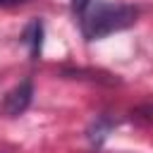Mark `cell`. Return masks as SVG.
Returning <instances> with one entry per match:
<instances>
[{"instance_id": "1", "label": "cell", "mask_w": 153, "mask_h": 153, "mask_svg": "<svg viewBox=\"0 0 153 153\" xmlns=\"http://www.w3.org/2000/svg\"><path fill=\"white\" fill-rule=\"evenodd\" d=\"M139 17V7L134 5H96L93 10H86L84 12V19H81V33L86 41H98V38H105L115 31H122L127 26H131Z\"/></svg>"}, {"instance_id": "6", "label": "cell", "mask_w": 153, "mask_h": 153, "mask_svg": "<svg viewBox=\"0 0 153 153\" xmlns=\"http://www.w3.org/2000/svg\"><path fill=\"white\" fill-rule=\"evenodd\" d=\"M17 2H26V0H0V5H17Z\"/></svg>"}, {"instance_id": "4", "label": "cell", "mask_w": 153, "mask_h": 153, "mask_svg": "<svg viewBox=\"0 0 153 153\" xmlns=\"http://www.w3.org/2000/svg\"><path fill=\"white\" fill-rule=\"evenodd\" d=\"M108 129H110V122H105V120H98V122L91 127V131H88V139H91L96 146H100V143H103V139L108 136Z\"/></svg>"}, {"instance_id": "3", "label": "cell", "mask_w": 153, "mask_h": 153, "mask_svg": "<svg viewBox=\"0 0 153 153\" xmlns=\"http://www.w3.org/2000/svg\"><path fill=\"white\" fill-rule=\"evenodd\" d=\"M22 41L29 45L31 60H38V57H41V45H43V22H41V19H33V22L24 29Z\"/></svg>"}, {"instance_id": "5", "label": "cell", "mask_w": 153, "mask_h": 153, "mask_svg": "<svg viewBox=\"0 0 153 153\" xmlns=\"http://www.w3.org/2000/svg\"><path fill=\"white\" fill-rule=\"evenodd\" d=\"M88 5H91V0H72V12L74 14H84L88 10Z\"/></svg>"}, {"instance_id": "2", "label": "cell", "mask_w": 153, "mask_h": 153, "mask_svg": "<svg viewBox=\"0 0 153 153\" xmlns=\"http://www.w3.org/2000/svg\"><path fill=\"white\" fill-rule=\"evenodd\" d=\"M31 98H33V81L31 79H24L19 81L14 88H10L2 98V115L5 117H19L29 105H31Z\"/></svg>"}]
</instances>
